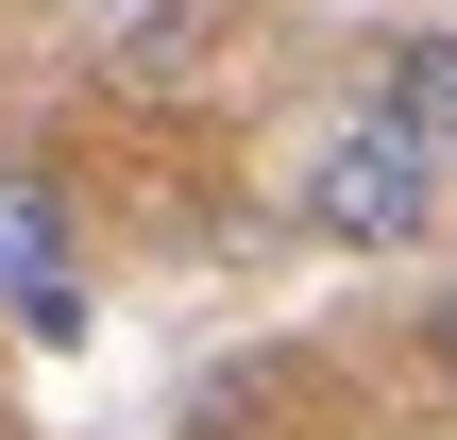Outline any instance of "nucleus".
<instances>
[{"label":"nucleus","mask_w":457,"mask_h":440,"mask_svg":"<svg viewBox=\"0 0 457 440\" xmlns=\"http://www.w3.org/2000/svg\"><path fill=\"white\" fill-rule=\"evenodd\" d=\"M441 153L390 119V102H356V119H322L305 136V237H339V254H424L441 237Z\"/></svg>","instance_id":"f257e3e1"},{"label":"nucleus","mask_w":457,"mask_h":440,"mask_svg":"<svg viewBox=\"0 0 457 440\" xmlns=\"http://www.w3.org/2000/svg\"><path fill=\"white\" fill-rule=\"evenodd\" d=\"M0 322L34 339V356H85V254H68V187L34 170V153H0Z\"/></svg>","instance_id":"f03ea898"},{"label":"nucleus","mask_w":457,"mask_h":440,"mask_svg":"<svg viewBox=\"0 0 457 440\" xmlns=\"http://www.w3.org/2000/svg\"><path fill=\"white\" fill-rule=\"evenodd\" d=\"M68 17H85V51H102L119 85H170V68H204V51H220V17H237V0H68Z\"/></svg>","instance_id":"7ed1b4c3"},{"label":"nucleus","mask_w":457,"mask_h":440,"mask_svg":"<svg viewBox=\"0 0 457 440\" xmlns=\"http://www.w3.org/2000/svg\"><path fill=\"white\" fill-rule=\"evenodd\" d=\"M373 102H390V119H407V136L457 170V17H407V34H373Z\"/></svg>","instance_id":"20e7f679"},{"label":"nucleus","mask_w":457,"mask_h":440,"mask_svg":"<svg viewBox=\"0 0 457 440\" xmlns=\"http://www.w3.org/2000/svg\"><path fill=\"white\" fill-rule=\"evenodd\" d=\"M424 373H441V390H457V271H441V288H424Z\"/></svg>","instance_id":"39448f33"}]
</instances>
